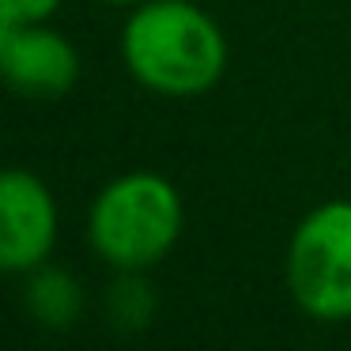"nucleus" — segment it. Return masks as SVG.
<instances>
[{
	"label": "nucleus",
	"instance_id": "1",
	"mask_svg": "<svg viewBox=\"0 0 351 351\" xmlns=\"http://www.w3.org/2000/svg\"><path fill=\"white\" fill-rule=\"evenodd\" d=\"M121 64L144 91L197 99L223 80L230 46L197 0H144L121 27Z\"/></svg>",
	"mask_w": 351,
	"mask_h": 351
},
{
	"label": "nucleus",
	"instance_id": "2",
	"mask_svg": "<svg viewBox=\"0 0 351 351\" xmlns=\"http://www.w3.org/2000/svg\"><path fill=\"white\" fill-rule=\"evenodd\" d=\"M185 204L174 182L155 170H132L99 189L87 212V242L117 272L159 265L182 238Z\"/></svg>",
	"mask_w": 351,
	"mask_h": 351
},
{
	"label": "nucleus",
	"instance_id": "3",
	"mask_svg": "<svg viewBox=\"0 0 351 351\" xmlns=\"http://www.w3.org/2000/svg\"><path fill=\"white\" fill-rule=\"evenodd\" d=\"M287 287L317 321L351 317V200H325L295 227Z\"/></svg>",
	"mask_w": 351,
	"mask_h": 351
},
{
	"label": "nucleus",
	"instance_id": "4",
	"mask_svg": "<svg viewBox=\"0 0 351 351\" xmlns=\"http://www.w3.org/2000/svg\"><path fill=\"white\" fill-rule=\"evenodd\" d=\"M57 200L27 167L0 170V272H34L57 245Z\"/></svg>",
	"mask_w": 351,
	"mask_h": 351
},
{
	"label": "nucleus",
	"instance_id": "5",
	"mask_svg": "<svg viewBox=\"0 0 351 351\" xmlns=\"http://www.w3.org/2000/svg\"><path fill=\"white\" fill-rule=\"evenodd\" d=\"M80 80V53L53 23H23L0 57V84L34 102L61 99Z\"/></svg>",
	"mask_w": 351,
	"mask_h": 351
},
{
	"label": "nucleus",
	"instance_id": "6",
	"mask_svg": "<svg viewBox=\"0 0 351 351\" xmlns=\"http://www.w3.org/2000/svg\"><path fill=\"white\" fill-rule=\"evenodd\" d=\"M27 313L46 328H72L84 313V287L72 272L57 265H38L34 272H27V291H23Z\"/></svg>",
	"mask_w": 351,
	"mask_h": 351
},
{
	"label": "nucleus",
	"instance_id": "7",
	"mask_svg": "<svg viewBox=\"0 0 351 351\" xmlns=\"http://www.w3.org/2000/svg\"><path fill=\"white\" fill-rule=\"evenodd\" d=\"M106 313L121 332H144L155 317V291L140 272H117L106 291Z\"/></svg>",
	"mask_w": 351,
	"mask_h": 351
},
{
	"label": "nucleus",
	"instance_id": "8",
	"mask_svg": "<svg viewBox=\"0 0 351 351\" xmlns=\"http://www.w3.org/2000/svg\"><path fill=\"white\" fill-rule=\"evenodd\" d=\"M64 0H0V16L12 19L16 27L23 23H49L61 12Z\"/></svg>",
	"mask_w": 351,
	"mask_h": 351
},
{
	"label": "nucleus",
	"instance_id": "9",
	"mask_svg": "<svg viewBox=\"0 0 351 351\" xmlns=\"http://www.w3.org/2000/svg\"><path fill=\"white\" fill-rule=\"evenodd\" d=\"M12 34H16V23L0 16V57L8 53V46H12Z\"/></svg>",
	"mask_w": 351,
	"mask_h": 351
},
{
	"label": "nucleus",
	"instance_id": "10",
	"mask_svg": "<svg viewBox=\"0 0 351 351\" xmlns=\"http://www.w3.org/2000/svg\"><path fill=\"white\" fill-rule=\"evenodd\" d=\"M99 4H106V8H136V4H144V0H99Z\"/></svg>",
	"mask_w": 351,
	"mask_h": 351
}]
</instances>
